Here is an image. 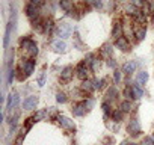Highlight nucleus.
Returning <instances> with one entry per match:
<instances>
[{"label": "nucleus", "instance_id": "obj_23", "mask_svg": "<svg viewBox=\"0 0 154 145\" xmlns=\"http://www.w3.org/2000/svg\"><path fill=\"white\" fill-rule=\"evenodd\" d=\"M125 11H127V14H128V15L136 17V15L139 14V11H140V9H139L136 5H127V6H125Z\"/></svg>", "mask_w": 154, "mask_h": 145}, {"label": "nucleus", "instance_id": "obj_35", "mask_svg": "<svg viewBox=\"0 0 154 145\" xmlns=\"http://www.w3.org/2000/svg\"><path fill=\"white\" fill-rule=\"evenodd\" d=\"M56 101L57 103H66V95L63 92H57L56 94Z\"/></svg>", "mask_w": 154, "mask_h": 145}, {"label": "nucleus", "instance_id": "obj_10", "mask_svg": "<svg viewBox=\"0 0 154 145\" xmlns=\"http://www.w3.org/2000/svg\"><path fill=\"white\" fill-rule=\"evenodd\" d=\"M127 131L131 134V136H137L140 133V125L137 122V119H131L130 124L127 125Z\"/></svg>", "mask_w": 154, "mask_h": 145}, {"label": "nucleus", "instance_id": "obj_17", "mask_svg": "<svg viewBox=\"0 0 154 145\" xmlns=\"http://www.w3.org/2000/svg\"><path fill=\"white\" fill-rule=\"evenodd\" d=\"M122 95L125 97V100H130V101L136 98V97H134V91H133V86H131V85H127V86L124 88Z\"/></svg>", "mask_w": 154, "mask_h": 145}, {"label": "nucleus", "instance_id": "obj_5", "mask_svg": "<svg viewBox=\"0 0 154 145\" xmlns=\"http://www.w3.org/2000/svg\"><path fill=\"white\" fill-rule=\"evenodd\" d=\"M86 112H88V107H86L85 101H80V103H77V104L72 106V113L75 116H83Z\"/></svg>", "mask_w": 154, "mask_h": 145}, {"label": "nucleus", "instance_id": "obj_1", "mask_svg": "<svg viewBox=\"0 0 154 145\" xmlns=\"http://www.w3.org/2000/svg\"><path fill=\"white\" fill-rule=\"evenodd\" d=\"M21 48L23 51H26V54L29 56V59H33L36 54H38V45L33 39L30 38H26L23 42H21Z\"/></svg>", "mask_w": 154, "mask_h": 145}, {"label": "nucleus", "instance_id": "obj_37", "mask_svg": "<svg viewBox=\"0 0 154 145\" xmlns=\"http://www.w3.org/2000/svg\"><path fill=\"white\" fill-rule=\"evenodd\" d=\"M104 79H98V80H94V86H95V89H101L103 86H104Z\"/></svg>", "mask_w": 154, "mask_h": 145}, {"label": "nucleus", "instance_id": "obj_6", "mask_svg": "<svg viewBox=\"0 0 154 145\" xmlns=\"http://www.w3.org/2000/svg\"><path fill=\"white\" fill-rule=\"evenodd\" d=\"M38 14H39V8L36 6V5H33V3H27V6H26V15L30 18V20H33V18H36L38 17Z\"/></svg>", "mask_w": 154, "mask_h": 145}, {"label": "nucleus", "instance_id": "obj_45", "mask_svg": "<svg viewBox=\"0 0 154 145\" xmlns=\"http://www.w3.org/2000/svg\"><path fill=\"white\" fill-rule=\"evenodd\" d=\"M121 145H128V142H121Z\"/></svg>", "mask_w": 154, "mask_h": 145}, {"label": "nucleus", "instance_id": "obj_21", "mask_svg": "<svg viewBox=\"0 0 154 145\" xmlns=\"http://www.w3.org/2000/svg\"><path fill=\"white\" fill-rule=\"evenodd\" d=\"M145 35H146V29H145V26L134 27V36H136L137 41H142V39L145 38Z\"/></svg>", "mask_w": 154, "mask_h": 145}, {"label": "nucleus", "instance_id": "obj_25", "mask_svg": "<svg viewBox=\"0 0 154 145\" xmlns=\"http://www.w3.org/2000/svg\"><path fill=\"white\" fill-rule=\"evenodd\" d=\"M122 110L121 109H116V110H113L112 112V115H110V118L115 121V122H119V121H122Z\"/></svg>", "mask_w": 154, "mask_h": 145}, {"label": "nucleus", "instance_id": "obj_19", "mask_svg": "<svg viewBox=\"0 0 154 145\" xmlns=\"http://www.w3.org/2000/svg\"><path fill=\"white\" fill-rule=\"evenodd\" d=\"M134 69H136V62H134V60H128V62H125L124 66H122V71L125 72V74H131Z\"/></svg>", "mask_w": 154, "mask_h": 145}, {"label": "nucleus", "instance_id": "obj_32", "mask_svg": "<svg viewBox=\"0 0 154 145\" xmlns=\"http://www.w3.org/2000/svg\"><path fill=\"white\" fill-rule=\"evenodd\" d=\"M24 136H26V130L23 128V130H21V133H20V134L17 136V139H15V145H23Z\"/></svg>", "mask_w": 154, "mask_h": 145}, {"label": "nucleus", "instance_id": "obj_14", "mask_svg": "<svg viewBox=\"0 0 154 145\" xmlns=\"http://www.w3.org/2000/svg\"><path fill=\"white\" fill-rule=\"evenodd\" d=\"M72 77V66H65L60 72V80L62 82H69Z\"/></svg>", "mask_w": 154, "mask_h": 145}, {"label": "nucleus", "instance_id": "obj_26", "mask_svg": "<svg viewBox=\"0 0 154 145\" xmlns=\"http://www.w3.org/2000/svg\"><path fill=\"white\" fill-rule=\"evenodd\" d=\"M14 27V21H11L9 24H8V27H6V35H5V47H8V44H9V38H11V29Z\"/></svg>", "mask_w": 154, "mask_h": 145}, {"label": "nucleus", "instance_id": "obj_16", "mask_svg": "<svg viewBox=\"0 0 154 145\" xmlns=\"http://www.w3.org/2000/svg\"><path fill=\"white\" fill-rule=\"evenodd\" d=\"M106 101H113V100H116L118 98V89L115 88V86H110L109 89H107V92H106Z\"/></svg>", "mask_w": 154, "mask_h": 145}, {"label": "nucleus", "instance_id": "obj_33", "mask_svg": "<svg viewBox=\"0 0 154 145\" xmlns=\"http://www.w3.org/2000/svg\"><path fill=\"white\" fill-rule=\"evenodd\" d=\"M36 119H35V116H32V118H29V119H26V127H23L26 131H29L30 128H32V125H33V122H35Z\"/></svg>", "mask_w": 154, "mask_h": 145}, {"label": "nucleus", "instance_id": "obj_34", "mask_svg": "<svg viewBox=\"0 0 154 145\" xmlns=\"http://www.w3.org/2000/svg\"><path fill=\"white\" fill-rule=\"evenodd\" d=\"M101 53H103V56H110L112 54V45H104L103 48H101Z\"/></svg>", "mask_w": 154, "mask_h": 145}, {"label": "nucleus", "instance_id": "obj_15", "mask_svg": "<svg viewBox=\"0 0 154 145\" xmlns=\"http://www.w3.org/2000/svg\"><path fill=\"white\" fill-rule=\"evenodd\" d=\"M59 6L65 12H71L72 8H74V2H72V0H59Z\"/></svg>", "mask_w": 154, "mask_h": 145}, {"label": "nucleus", "instance_id": "obj_22", "mask_svg": "<svg viewBox=\"0 0 154 145\" xmlns=\"http://www.w3.org/2000/svg\"><path fill=\"white\" fill-rule=\"evenodd\" d=\"M119 109L122 110V113H128V112H131L133 104H131V101H130V100H124V101H121Z\"/></svg>", "mask_w": 154, "mask_h": 145}, {"label": "nucleus", "instance_id": "obj_11", "mask_svg": "<svg viewBox=\"0 0 154 145\" xmlns=\"http://www.w3.org/2000/svg\"><path fill=\"white\" fill-rule=\"evenodd\" d=\"M57 35H59L60 38H68V36L71 35V26L66 24V23H62V24L59 26V29H57Z\"/></svg>", "mask_w": 154, "mask_h": 145}, {"label": "nucleus", "instance_id": "obj_13", "mask_svg": "<svg viewBox=\"0 0 154 145\" xmlns=\"http://www.w3.org/2000/svg\"><path fill=\"white\" fill-rule=\"evenodd\" d=\"M82 91L85 92V94H92L94 91H95V86H94V80H83V83H82Z\"/></svg>", "mask_w": 154, "mask_h": 145}, {"label": "nucleus", "instance_id": "obj_40", "mask_svg": "<svg viewBox=\"0 0 154 145\" xmlns=\"http://www.w3.org/2000/svg\"><path fill=\"white\" fill-rule=\"evenodd\" d=\"M142 145H154V139L152 137H145L142 140Z\"/></svg>", "mask_w": 154, "mask_h": 145}, {"label": "nucleus", "instance_id": "obj_27", "mask_svg": "<svg viewBox=\"0 0 154 145\" xmlns=\"http://www.w3.org/2000/svg\"><path fill=\"white\" fill-rule=\"evenodd\" d=\"M131 86H133V91H134V97H136V98H140V97L143 95L142 86H140V85H137V83H133Z\"/></svg>", "mask_w": 154, "mask_h": 145}, {"label": "nucleus", "instance_id": "obj_12", "mask_svg": "<svg viewBox=\"0 0 154 145\" xmlns=\"http://www.w3.org/2000/svg\"><path fill=\"white\" fill-rule=\"evenodd\" d=\"M51 47H53V50L56 53H63L66 50V42L65 41H60V39H56V41L51 42Z\"/></svg>", "mask_w": 154, "mask_h": 145}, {"label": "nucleus", "instance_id": "obj_44", "mask_svg": "<svg viewBox=\"0 0 154 145\" xmlns=\"http://www.w3.org/2000/svg\"><path fill=\"white\" fill-rule=\"evenodd\" d=\"M151 21H152V24H154V12H152V17H151Z\"/></svg>", "mask_w": 154, "mask_h": 145}, {"label": "nucleus", "instance_id": "obj_3", "mask_svg": "<svg viewBox=\"0 0 154 145\" xmlns=\"http://www.w3.org/2000/svg\"><path fill=\"white\" fill-rule=\"evenodd\" d=\"M75 76L79 77L80 80H86L88 77V68H86V63L85 62H80L75 68Z\"/></svg>", "mask_w": 154, "mask_h": 145}, {"label": "nucleus", "instance_id": "obj_4", "mask_svg": "<svg viewBox=\"0 0 154 145\" xmlns=\"http://www.w3.org/2000/svg\"><path fill=\"white\" fill-rule=\"evenodd\" d=\"M115 45H116V48H119V50H122V51H128V50H130V42H128V39H127L125 36L116 38V39H115Z\"/></svg>", "mask_w": 154, "mask_h": 145}, {"label": "nucleus", "instance_id": "obj_24", "mask_svg": "<svg viewBox=\"0 0 154 145\" xmlns=\"http://www.w3.org/2000/svg\"><path fill=\"white\" fill-rule=\"evenodd\" d=\"M53 27H54V23H53V20H51V18H50V20H44L42 30H44L45 33H50V32L53 30Z\"/></svg>", "mask_w": 154, "mask_h": 145}, {"label": "nucleus", "instance_id": "obj_30", "mask_svg": "<svg viewBox=\"0 0 154 145\" xmlns=\"http://www.w3.org/2000/svg\"><path fill=\"white\" fill-rule=\"evenodd\" d=\"M14 76H15V71H14V68H12V63H9V69H8V83H9V85H12Z\"/></svg>", "mask_w": 154, "mask_h": 145}, {"label": "nucleus", "instance_id": "obj_41", "mask_svg": "<svg viewBox=\"0 0 154 145\" xmlns=\"http://www.w3.org/2000/svg\"><path fill=\"white\" fill-rule=\"evenodd\" d=\"M30 3H33V5H36L39 8V6H42L45 3V0H30Z\"/></svg>", "mask_w": 154, "mask_h": 145}, {"label": "nucleus", "instance_id": "obj_36", "mask_svg": "<svg viewBox=\"0 0 154 145\" xmlns=\"http://www.w3.org/2000/svg\"><path fill=\"white\" fill-rule=\"evenodd\" d=\"M47 115H48V110H41V112H38V113L35 115V119H36V121H39V119H44Z\"/></svg>", "mask_w": 154, "mask_h": 145}, {"label": "nucleus", "instance_id": "obj_46", "mask_svg": "<svg viewBox=\"0 0 154 145\" xmlns=\"http://www.w3.org/2000/svg\"><path fill=\"white\" fill-rule=\"evenodd\" d=\"M128 145H137V143H128Z\"/></svg>", "mask_w": 154, "mask_h": 145}, {"label": "nucleus", "instance_id": "obj_28", "mask_svg": "<svg viewBox=\"0 0 154 145\" xmlns=\"http://www.w3.org/2000/svg\"><path fill=\"white\" fill-rule=\"evenodd\" d=\"M142 12H143L145 15H148V14L152 12V6H151V3L148 2V0H145V3L142 5Z\"/></svg>", "mask_w": 154, "mask_h": 145}, {"label": "nucleus", "instance_id": "obj_8", "mask_svg": "<svg viewBox=\"0 0 154 145\" xmlns=\"http://www.w3.org/2000/svg\"><path fill=\"white\" fill-rule=\"evenodd\" d=\"M36 104H38V97L32 95V97H27V98L24 100L23 109H24V110H33V109L36 107Z\"/></svg>", "mask_w": 154, "mask_h": 145}, {"label": "nucleus", "instance_id": "obj_43", "mask_svg": "<svg viewBox=\"0 0 154 145\" xmlns=\"http://www.w3.org/2000/svg\"><path fill=\"white\" fill-rule=\"evenodd\" d=\"M107 65H109L110 68H115V66H116V62H115L113 59H110V60H107Z\"/></svg>", "mask_w": 154, "mask_h": 145}, {"label": "nucleus", "instance_id": "obj_2", "mask_svg": "<svg viewBox=\"0 0 154 145\" xmlns=\"http://www.w3.org/2000/svg\"><path fill=\"white\" fill-rule=\"evenodd\" d=\"M33 69H35V60H33V59H26V60H23V63H21V72H23L26 77H29V76L32 74Z\"/></svg>", "mask_w": 154, "mask_h": 145}, {"label": "nucleus", "instance_id": "obj_18", "mask_svg": "<svg viewBox=\"0 0 154 145\" xmlns=\"http://www.w3.org/2000/svg\"><path fill=\"white\" fill-rule=\"evenodd\" d=\"M146 80H148V72H146V71L137 72V76H136V83H137V85L143 86V85L146 83Z\"/></svg>", "mask_w": 154, "mask_h": 145}, {"label": "nucleus", "instance_id": "obj_29", "mask_svg": "<svg viewBox=\"0 0 154 145\" xmlns=\"http://www.w3.org/2000/svg\"><path fill=\"white\" fill-rule=\"evenodd\" d=\"M101 107H103V112H104V115H112V107H110V103L109 101H103V104H101Z\"/></svg>", "mask_w": 154, "mask_h": 145}, {"label": "nucleus", "instance_id": "obj_39", "mask_svg": "<svg viewBox=\"0 0 154 145\" xmlns=\"http://www.w3.org/2000/svg\"><path fill=\"white\" fill-rule=\"evenodd\" d=\"M113 80H115V83H119V82H121V71L116 69V71L113 72Z\"/></svg>", "mask_w": 154, "mask_h": 145}, {"label": "nucleus", "instance_id": "obj_42", "mask_svg": "<svg viewBox=\"0 0 154 145\" xmlns=\"http://www.w3.org/2000/svg\"><path fill=\"white\" fill-rule=\"evenodd\" d=\"M85 104H86L88 110H91V109H92V106H94V101H92V100H85Z\"/></svg>", "mask_w": 154, "mask_h": 145}, {"label": "nucleus", "instance_id": "obj_31", "mask_svg": "<svg viewBox=\"0 0 154 145\" xmlns=\"http://www.w3.org/2000/svg\"><path fill=\"white\" fill-rule=\"evenodd\" d=\"M85 3H88V5H91V6H94V8H101V6H103L101 0H85Z\"/></svg>", "mask_w": 154, "mask_h": 145}, {"label": "nucleus", "instance_id": "obj_7", "mask_svg": "<svg viewBox=\"0 0 154 145\" xmlns=\"http://www.w3.org/2000/svg\"><path fill=\"white\" fill-rule=\"evenodd\" d=\"M18 103H20V97H18V94H17V92H14V94H11V95H9V98H8L6 109H8V110H14V109H17Z\"/></svg>", "mask_w": 154, "mask_h": 145}, {"label": "nucleus", "instance_id": "obj_20", "mask_svg": "<svg viewBox=\"0 0 154 145\" xmlns=\"http://www.w3.org/2000/svg\"><path fill=\"white\" fill-rule=\"evenodd\" d=\"M121 32H122V24H121L119 21H115V24H113V29H112V36L116 39V38L122 36V35H121Z\"/></svg>", "mask_w": 154, "mask_h": 145}, {"label": "nucleus", "instance_id": "obj_9", "mask_svg": "<svg viewBox=\"0 0 154 145\" xmlns=\"http://www.w3.org/2000/svg\"><path fill=\"white\" fill-rule=\"evenodd\" d=\"M57 122H59L63 128H66V130H74V128H75L74 122H72L69 118L63 116V115H59V116H57Z\"/></svg>", "mask_w": 154, "mask_h": 145}, {"label": "nucleus", "instance_id": "obj_38", "mask_svg": "<svg viewBox=\"0 0 154 145\" xmlns=\"http://www.w3.org/2000/svg\"><path fill=\"white\" fill-rule=\"evenodd\" d=\"M44 83H45V72H41L38 77V86H44Z\"/></svg>", "mask_w": 154, "mask_h": 145}]
</instances>
